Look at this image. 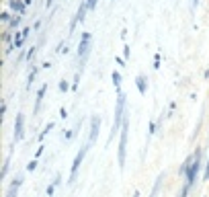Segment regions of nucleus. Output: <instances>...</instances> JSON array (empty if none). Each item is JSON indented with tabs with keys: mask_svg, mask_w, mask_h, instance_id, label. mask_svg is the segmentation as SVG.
I'll use <instances>...</instances> for the list:
<instances>
[{
	"mask_svg": "<svg viewBox=\"0 0 209 197\" xmlns=\"http://www.w3.org/2000/svg\"><path fill=\"white\" fill-rule=\"evenodd\" d=\"M123 109H125V94L119 93V97H117V105H115V121H113V132H111V136H109V140H113L115 132L119 129V125H121V121H123Z\"/></svg>",
	"mask_w": 209,
	"mask_h": 197,
	"instance_id": "nucleus-1",
	"label": "nucleus"
},
{
	"mask_svg": "<svg viewBox=\"0 0 209 197\" xmlns=\"http://www.w3.org/2000/svg\"><path fill=\"white\" fill-rule=\"evenodd\" d=\"M88 54H90V33H84L80 45H78V55H80V66L84 68V62H86Z\"/></svg>",
	"mask_w": 209,
	"mask_h": 197,
	"instance_id": "nucleus-2",
	"label": "nucleus"
},
{
	"mask_svg": "<svg viewBox=\"0 0 209 197\" xmlns=\"http://www.w3.org/2000/svg\"><path fill=\"white\" fill-rule=\"evenodd\" d=\"M125 154H127V121H123L121 129V142H119V166H125Z\"/></svg>",
	"mask_w": 209,
	"mask_h": 197,
	"instance_id": "nucleus-3",
	"label": "nucleus"
},
{
	"mask_svg": "<svg viewBox=\"0 0 209 197\" xmlns=\"http://www.w3.org/2000/svg\"><path fill=\"white\" fill-rule=\"evenodd\" d=\"M199 166H201V158H199V152H197V156L191 160V166H189V171H187V187H191L195 183L197 172H199Z\"/></svg>",
	"mask_w": 209,
	"mask_h": 197,
	"instance_id": "nucleus-4",
	"label": "nucleus"
},
{
	"mask_svg": "<svg viewBox=\"0 0 209 197\" xmlns=\"http://www.w3.org/2000/svg\"><path fill=\"white\" fill-rule=\"evenodd\" d=\"M86 152H88V146H84L82 150H80V152L76 154V158H74V164H72V175H70V181H74V179H76L78 168H80V164H82L84 156H86Z\"/></svg>",
	"mask_w": 209,
	"mask_h": 197,
	"instance_id": "nucleus-5",
	"label": "nucleus"
},
{
	"mask_svg": "<svg viewBox=\"0 0 209 197\" xmlns=\"http://www.w3.org/2000/svg\"><path fill=\"white\" fill-rule=\"evenodd\" d=\"M23 127H25V117H23V113H17V121H15V140L17 142L23 138Z\"/></svg>",
	"mask_w": 209,
	"mask_h": 197,
	"instance_id": "nucleus-6",
	"label": "nucleus"
},
{
	"mask_svg": "<svg viewBox=\"0 0 209 197\" xmlns=\"http://www.w3.org/2000/svg\"><path fill=\"white\" fill-rule=\"evenodd\" d=\"M86 10H88V6H86V2H82V4L78 6V12H76V19L70 23V31H74V27H76V23L78 21H84V15H86Z\"/></svg>",
	"mask_w": 209,
	"mask_h": 197,
	"instance_id": "nucleus-7",
	"label": "nucleus"
},
{
	"mask_svg": "<svg viewBox=\"0 0 209 197\" xmlns=\"http://www.w3.org/2000/svg\"><path fill=\"white\" fill-rule=\"evenodd\" d=\"M98 127H101V117H93V123H90V138H88V144H93L98 136Z\"/></svg>",
	"mask_w": 209,
	"mask_h": 197,
	"instance_id": "nucleus-8",
	"label": "nucleus"
},
{
	"mask_svg": "<svg viewBox=\"0 0 209 197\" xmlns=\"http://www.w3.org/2000/svg\"><path fill=\"white\" fill-rule=\"evenodd\" d=\"M21 183H23V177H17L15 179V183L10 185V189H8V193H6V197H17V191H19V187H21Z\"/></svg>",
	"mask_w": 209,
	"mask_h": 197,
	"instance_id": "nucleus-9",
	"label": "nucleus"
},
{
	"mask_svg": "<svg viewBox=\"0 0 209 197\" xmlns=\"http://www.w3.org/2000/svg\"><path fill=\"white\" fill-rule=\"evenodd\" d=\"M135 84H137V90H140L141 94H146V90H148V84H146V78H144V76H137L135 78Z\"/></svg>",
	"mask_w": 209,
	"mask_h": 197,
	"instance_id": "nucleus-10",
	"label": "nucleus"
},
{
	"mask_svg": "<svg viewBox=\"0 0 209 197\" xmlns=\"http://www.w3.org/2000/svg\"><path fill=\"white\" fill-rule=\"evenodd\" d=\"M45 90H47V86H41V89H39V93H37V101H35V113H37L39 111V107H41V101H43V94H45Z\"/></svg>",
	"mask_w": 209,
	"mask_h": 197,
	"instance_id": "nucleus-11",
	"label": "nucleus"
},
{
	"mask_svg": "<svg viewBox=\"0 0 209 197\" xmlns=\"http://www.w3.org/2000/svg\"><path fill=\"white\" fill-rule=\"evenodd\" d=\"M10 8L17 10V12H23V10H25V4L21 2V0H10Z\"/></svg>",
	"mask_w": 209,
	"mask_h": 197,
	"instance_id": "nucleus-12",
	"label": "nucleus"
},
{
	"mask_svg": "<svg viewBox=\"0 0 209 197\" xmlns=\"http://www.w3.org/2000/svg\"><path fill=\"white\" fill-rule=\"evenodd\" d=\"M162 179H164L162 175H160L158 179H156V183H154V189H152V195H150V197H156V195H158V191H160V185H162Z\"/></svg>",
	"mask_w": 209,
	"mask_h": 197,
	"instance_id": "nucleus-13",
	"label": "nucleus"
},
{
	"mask_svg": "<svg viewBox=\"0 0 209 197\" xmlns=\"http://www.w3.org/2000/svg\"><path fill=\"white\" fill-rule=\"evenodd\" d=\"M111 78H113V84H115L117 89H119V86H121V74H119V72H113Z\"/></svg>",
	"mask_w": 209,
	"mask_h": 197,
	"instance_id": "nucleus-14",
	"label": "nucleus"
},
{
	"mask_svg": "<svg viewBox=\"0 0 209 197\" xmlns=\"http://www.w3.org/2000/svg\"><path fill=\"white\" fill-rule=\"evenodd\" d=\"M35 76H37V68H33V72L29 74V82H27V89H29V86H31V82L35 80Z\"/></svg>",
	"mask_w": 209,
	"mask_h": 197,
	"instance_id": "nucleus-15",
	"label": "nucleus"
},
{
	"mask_svg": "<svg viewBox=\"0 0 209 197\" xmlns=\"http://www.w3.org/2000/svg\"><path fill=\"white\" fill-rule=\"evenodd\" d=\"M86 6H88V10H93L97 6V0H86Z\"/></svg>",
	"mask_w": 209,
	"mask_h": 197,
	"instance_id": "nucleus-16",
	"label": "nucleus"
},
{
	"mask_svg": "<svg viewBox=\"0 0 209 197\" xmlns=\"http://www.w3.org/2000/svg\"><path fill=\"white\" fill-rule=\"evenodd\" d=\"M70 89V84L66 82V80H62V82H59V90H68Z\"/></svg>",
	"mask_w": 209,
	"mask_h": 197,
	"instance_id": "nucleus-17",
	"label": "nucleus"
},
{
	"mask_svg": "<svg viewBox=\"0 0 209 197\" xmlns=\"http://www.w3.org/2000/svg\"><path fill=\"white\" fill-rule=\"evenodd\" d=\"M19 23H21V17H17V19H12V21H10V27H17Z\"/></svg>",
	"mask_w": 209,
	"mask_h": 197,
	"instance_id": "nucleus-18",
	"label": "nucleus"
},
{
	"mask_svg": "<svg viewBox=\"0 0 209 197\" xmlns=\"http://www.w3.org/2000/svg\"><path fill=\"white\" fill-rule=\"evenodd\" d=\"M27 168H29V171H35V168H37V162H35V160H33V162H29V164H27Z\"/></svg>",
	"mask_w": 209,
	"mask_h": 197,
	"instance_id": "nucleus-19",
	"label": "nucleus"
},
{
	"mask_svg": "<svg viewBox=\"0 0 209 197\" xmlns=\"http://www.w3.org/2000/svg\"><path fill=\"white\" fill-rule=\"evenodd\" d=\"M54 187H55V185H51V187H47V197H51V195H54Z\"/></svg>",
	"mask_w": 209,
	"mask_h": 197,
	"instance_id": "nucleus-20",
	"label": "nucleus"
},
{
	"mask_svg": "<svg viewBox=\"0 0 209 197\" xmlns=\"http://www.w3.org/2000/svg\"><path fill=\"white\" fill-rule=\"evenodd\" d=\"M197 4H199V0H191V6H193V8H195Z\"/></svg>",
	"mask_w": 209,
	"mask_h": 197,
	"instance_id": "nucleus-21",
	"label": "nucleus"
},
{
	"mask_svg": "<svg viewBox=\"0 0 209 197\" xmlns=\"http://www.w3.org/2000/svg\"><path fill=\"white\" fill-rule=\"evenodd\" d=\"M205 179H209V164H207V171H205Z\"/></svg>",
	"mask_w": 209,
	"mask_h": 197,
	"instance_id": "nucleus-22",
	"label": "nucleus"
}]
</instances>
